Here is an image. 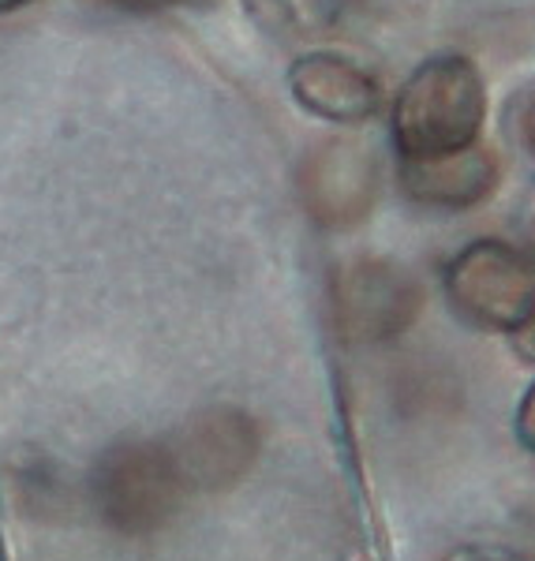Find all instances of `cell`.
<instances>
[{
	"label": "cell",
	"mask_w": 535,
	"mask_h": 561,
	"mask_svg": "<svg viewBox=\"0 0 535 561\" xmlns=\"http://www.w3.org/2000/svg\"><path fill=\"white\" fill-rule=\"evenodd\" d=\"M487 87L465 57H434L412 71L394 105V139L405 161H428L479 142Z\"/></svg>",
	"instance_id": "obj_1"
},
{
	"label": "cell",
	"mask_w": 535,
	"mask_h": 561,
	"mask_svg": "<svg viewBox=\"0 0 535 561\" xmlns=\"http://www.w3.org/2000/svg\"><path fill=\"white\" fill-rule=\"evenodd\" d=\"M187 483L169 446L124 442L105 449L94 468V505L121 536H150L177 513Z\"/></svg>",
	"instance_id": "obj_2"
},
{
	"label": "cell",
	"mask_w": 535,
	"mask_h": 561,
	"mask_svg": "<svg viewBox=\"0 0 535 561\" xmlns=\"http://www.w3.org/2000/svg\"><path fill=\"white\" fill-rule=\"evenodd\" d=\"M449 304L479 330H528L535 319V262L510 243L479 240L460 251L446 277Z\"/></svg>",
	"instance_id": "obj_3"
},
{
	"label": "cell",
	"mask_w": 535,
	"mask_h": 561,
	"mask_svg": "<svg viewBox=\"0 0 535 561\" xmlns=\"http://www.w3.org/2000/svg\"><path fill=\"white\" fill-rule=\"evenodd\" d=\"M338 322L352 341H386L420 311V285L394 262L360 259L338 277Z\"/></svg>",
	"instance_id": "obj_4"
},
{
	"label": "cell",
	"mask_w": 535,
	"mask_h": 561,
	"mask_svg": "<svg viewBox=\"0 0 535 561\" xmlns=\"http://www.w3.org/2000/svg\"><path fill=\"white\" fill-rule=\"evenodd\" d=\"M259 449V434L248 415L232 409L203 412L180 431L177 446H169L187 486H229L251 468Z\"/></svg>",
	"instance_id": "obj_5"
},
{
	"label": "cell",
	"mask_w": 535,
	"mask_h": 561,
	"mask_svg": "<svg viewBox=\"0 0 535 561\" xmlns=\"http://www.w3.org/2000/svg\"><path fill=\"white\" fill-rule=\"evenodd\" d=\"M378 173L367 150L330 142L304 165V203L322 225H352L375 203Z\"/></svg>",
	"instance_id": "obj_6"
},
{
	"label": "cell",
	"mask_w": 535,
	"mask_h": 561,
	"mask_svg": "<svg viewBox=\"0 0 535 561\" xmlns=\"http://www.w3.org/2000/svg\"><path fill=\"white\" fill-rule=\"evenodd\" d=\"M293 98L311 116L333 124H360L371 121L383 105V90L364 68L333 53H307L288 71Z\"/></svg>",
	"instance_id": "obj_7"
},
{
	"label": "cell",
	"mask_w": 535,
	"mask_h": 561,
	"mask_svg": "<svg viewBox=\"0 0 535 561\" xmlns=\"http://www.w3.org/2000/svg\"><path fill=\"white\" fill-rule=\"evenodd\" d=\"M494 184H498V161L479 142H471L465 150L442 153V158L405 161V192L431 206L465 210V206L483 203L494 192Z\"/></svg>",
	"instance_id": "obj_8"
},
{
	"label": "cell",
	"mask_w": 535,
	"mask_h": 561,
	"mask_svg": "<svg viewBox=\"0 0 535 561\" xmlns=\"http://www.w3.org/2000/svg\"><path fill=\"white\" fill-rule=\"evenodd\" d=\"M516 438L524 442V449L535 454V386L528 389V397H524L521 412H516Z\"/></svg>",
	"instance_id": "obj_9"
},
{
	"label": "cell",
	"mask_w": 535,
	"mask_h": 561,
	"mask_svg": "<svg viewBox=\"0 0 535 561\" xmlns=\"http://www.w3.org/2000/svg\"><path fill=\"white\" fill-rule=\"evenodd\" d=\"M516 128H521V139H524V147H528V153L535 158V90L528 98H524V105H521V116H516Z\"/></svg>",
	"instance_id": "obj_10"
},
{
	"label": "cell",
	"mask_w": 535,
	"mask_h": 561,
	"mask_svg": "<svg viewBox=\"0 0 535 561\" xmlns=\"http://www.w3.org/2000/svg\"><path fill=\"white\" fill-rule=\"evenodd\" d=\"M109 4L124 8V12H158V8H169L177 0H109Z\"/></svg>",
	"instance_id": "obj_11"
},
{
	"label": "cell",
	"mask_w": 535,
	"mask_h": 561,
	"mask_svg": "<svg viewBox=\"0 0 535 561\" xmlns=\"http://www.w3.org/2000/svg\"><path fill=\"white\" fill-rule=\"evenodd\" d=\"M460 561H516V558H505V554H465Z\"/></svg>",
	"instance_id": "obj_12"
},
{
	"label": "cell",
	"mask_w": 535,
	"mask_h": 561,
	"mask_svg": "<svg viewBox=\"0 0 535 561\" xmlns=\"http://www.w3.org/2000/svg\"><path fill=\"white\" fill-rule=\"evenodd\" d=\"M31 4V0H0V12H15V8Z\"/></svg>",
	"instance_id": "obj_13"
},
{
	"label": "cell",
	"mask_w": 535,
	"mask_h": 561,
	"mask_svg": "<svg viewBox=\"0 0 535 561\" xmlns=\"http://www.w3.org/2000/svg\"><path fill=\"white\" fill-rule=\"evenodd\" d=\"M528 345L535 348V319H532V325H528Z\"/></svg>",
	"instance_id": "obj_14"
}]
</instances>
